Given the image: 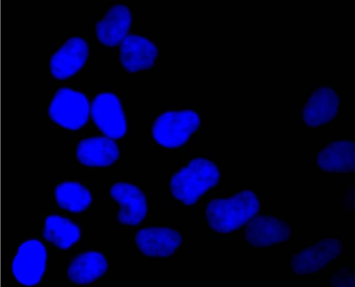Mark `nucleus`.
Segmentation results:
<instances>
[{"label": "nucleus", "mask_w": 355, "mask_h": 287, "mask_svg": "<svg viewBox=\"0 0 355 287\" xmlns=\"http://www.w3.org/2000/svg\"><path fill=\"white\" fill-rule=\"evenodd\" d=\"M339 98L329 87H321L310 96L303 110L304 122L317 126L331 121L336 116Z\"/></svg>", "instance_id": "2eb2a0df"}, {"label": "nucleus", "mask_w": 355, "mask_h": 287, "mask_svg": "<svg viewBox=\"0 0 355 287\" xmlns=\"http://www.w3.org/2000/svg\"><path fill=\"white\" fill-rule=\"evenodd\" d=\"M157 55L156 45L139 35L128 34L120 43V60L124 68L131 72L152 67Z\"/></svg>", "instance_id": "f8f14e48"}, {"label": "nucleus", "mask_w": 355, "mask_h": 287, "mask_svg": "<svg viewBox=\"0 0 355 287\" xmlns=\"http://www.w3.org/2000/svg\"><path fill=\"white\" fill-rule=\"evenodd\" d=\"M139 250L148 256H171L182 242L181 235L175 229L167 227L141 229L135 236Z\"/></svg>", "instance_id": "9d476101"}, {"label": "nucleus", "mask_w": 355, "mask_h": 287, "mask_svg": "<svg viewBox=\"0 0 355 287\" xmlns=\"http://www.w3.org/2000/svg\"><path fill=\"white\" fill-rule=\"evenodd\" d=\"M219 177L215 164L205 158H196L173 175L170 189L176 199L186 205H191L214 186Z\"/></svg>", "instance_id": "f03ea898"}, {"label": "nucleus", "mask_w": 355, "mask_h": 287, "mask_svg": "<svg viewBox=\"0 0 355 287\" xmlns=\"http://www.w3.org/2000/svg\"><path fill=\"white\" fill-rule=\"evenodd\" d=\"M354 275L345 270L338 272L331 280L334 286H354Z\"/></svg>", "instance_id": "aec40b11"}, {"label": "nucleus", "mask_w": 355, "mask_h": 287, "mask_svg": "<svg viewBox=\"0 0 355 287\" xmlns=\"http://www.w3.org/2000/svg\"><path fill=\"white\" fill-rule=\"evenodd\" d=\"M55 198L58 206L73 213L85 211L92 202L89 191L77 182H63L55 189Z\"/></svg>", "instance_id": "6ab92c4d"}, {"label": "nucleus", "mask_w": 355, "mask_h": 287, "mask_svg": "<svg viewBox=\"0 0 355 287\" xmlns=\"http://www.w3.org/2000/svg\"><path fill=\"white\" fill-rule=\"evenodd\" d=\"M78 161L87 166L104 167L112 164L119 157V150L113 139L93 137L80 141L76 148Z\"/></svg>", "instance_id": "ddd939ff"}, {"label": "nucleus", "mask_w": 355, "mask_h": 287, "mask_svg": "<svg viewBox=\"0 0 355 287\" xmlns=\"http://www.w3.org/2000/svg\"><path fill=\"white\" fill-rule=\"evenodd\" d=\"M110 195L119 204L118 220L121 223L136 225L144 220L147 214V201L137 186L117 182L111 187Z\"/></svg>", "instance_id": "6e6552de"}, {"label": "nucleus", "mask_w": 355, "mask_h": 287, "mask_svg": "<svg viewBox=\"0 0 355 287\" xmlns=\"http://www.w3.org/2000/svg\"><path fill=\"white\" fill-rule=\"evenodd\" d=\"M260 205L251 191H243L228 198L211 200L206 208V218L211 228L229 233L246 224L257 215Z\"/></svg>", "instance_id": "f257e3e1"}, {"label": "nucleus", "mask_w": 355, "mask_h": 287, "mask_svg": "<svg viewBox=\"0 0 355 287\" xmlns=\"http://www.w3.org/2000/svg\"><path fill=\"white\" fill-rule=\"evenodd\" d=\"M89 115L105 136L115 139L125 134V116L121 103L114 94L103 92L96 95L90 104Z\"/></svg>", "instance_id": "423d86ee"}, {"label": "nucleus", "mask_w": 355, "mask_h": 287, "mask_svg": "<svg viewBox=\"0 0 355 287\" xmlns=\"http://www.w3.org/2000/svg\"><path fill=\"white\" fill-rule=\"evenodd\" d=\"M198 114L191 110L168 111L155 121L152 133L155 140L167 148L183 145L200 125Z\"/></svg>", "instance_id": "7ed1b4c3"}, {"label": "nucleus", "mask_w": 355, "mask_h": 287, "mask_svg": "<svg viewBox=\"0 0 355 287\" xmlns=\"http://www.w3.org/2000/svg\"><path fill=\"white\" fill-rule=\"evenodd\" d=\"M90 114V104L86 96L68 87L59 89L49 107L51 119L61 127L76 130L82 128Z\"/></svg>", "instance_id": "20e7f679"}, {"label": "nucleus", "mask_w": 355, "mask_h": 287, "mask_svg": "<svg viewBox=\"0 0 355 287\" xmlns=\"http://www.w3.org/2000/svg\"><path fill=\"white\" fill-rule=\"evenodd\" d=\"M291 234L284 221L269 216L252 217L247 223L245 236L250 244L264 247L286 241Z\"/></svg>", "instance_id": "9b49d317"}, {"label": "nucleus", "mask_w": 355, "mask_h": 287, "mask_svg": "<svg viewBox=\"0 0 355 287\" xmlns=\"http://www.w3.org/2000/svg\"><path fill=\"white\" fill-rule=\"evenodd\" d=\"M88 49L87 42L82 37L68 39L51 58L49 65L52 76L63 80L74 75L84 65Z\"/></svg>", "instance_id": "0eeeda50"}, {"label": "nucleus", "mask_w": 355, "mask_h": 287, "mask_svg": "<svg viewBox=\"0 0 355 287\" xmlns=\"http://www.w3.org/2000/svg\"><path fill=\"white\" fill-rule=\"evenodd\" d=\"M131 20V12L126 6L121 3L112 6L96 24L98 40L108 46L120 44L128 34Z\"/></svg>", "instance_id": "4468645a"}, {"label": "nucleus", "mask_w": 355, "mask_h": 287, "mask_svg": "<svg viewBox=\"0 0 355 287\" xmlns=\"http://www.w3.org/2000/svg\"><path fill=\"white\" fill-rule=\"evenodd\" d=\"M341 244L336 238H326L295 254L291 261L293 271L298 275L316 272L336 258Z\"/></svg>", "instance_id": "1a4fd4ad"}, {"label": "nucleus", "mask_w": 355, "mask_h": 287, "mask_svg": "<svg viewBox=\"0 0 355 287\" xmlns=\"http://www.w3.org/2000/svg\"><path fill=\"white\" fill-rule=\"evenodd\" d=\"M43 236L60 250H67L80 237V230L69 219L59 215H50L44 221Z\"/></svg>", "instance_id": "a211bd4d"}, {"label": "nucleus", "mask_w": 355, "mask_h": 287, "mask_svg": "<svg viewBox=\"0 0 355 287\" xmlns=\"http://www.w3.org/2000/svg\"><path fill=\"white\" fill-rule=\"evenodd\" d=\"M355 146L353 142L339 141L331 143L317 157L319 166L334 173H348L355 167Z\"/></svg>", "instance_id": "dca6fc26"}, {"label": "nucleus", "mask_w": 355, "mask_h": 287, "mask_svg": "<svg viewBox=\"0 0 355 287\" xmlns=\"http://www.w3.org/2000/svg\"><path fill=\"white\" fill-rule=\"evenodd\" d=\"M107 269V260L101 253L87 252L71 261L67 270V276L73 283L87 284L103 275Z\"/></svg>", "instance_id": "f3484780"}, {"label": "nucleus", "mask_w": 355, "mask_h": 287, "mask_svg": "<svg viewBox=\"0 0 355 287\" xmlns=\"http://www.w3.org/2000/svg\"><path fill=\"white\" fill-rule=\"evenodd\" d=\"M46 259V247L40 241L30 239L23 242L12 262L14 277L26 286L37 284L45 272Z\"/></svg>", "instance_id": "39448f33"}]
</instances>
